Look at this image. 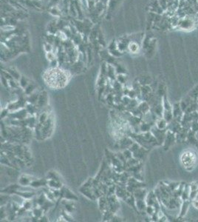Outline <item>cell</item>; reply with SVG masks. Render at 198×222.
Wrapping results in <instances>:
<instances>
[{
    "label": "cell",
    "mask_w": 198,
    "mask_h": 222,
    "mask_svg": "<svg viewBox=\"0 0 198 222\" xmlns=\"http://www.w3.org/2000/svg\"><path fill=\"white\" fill-rule=\"evenodd\" d=\"M197 160V154L192 149H187L184 150L180 155L181 164L188 171H191L195 168Z\"/></svg>",
    "instance_id": "1"
},
{
    "label": "cell",
    "mask_w": 198,
    "mask_h": 222,
    "mask_svg": "<svg viewBox=\"0 0 198 222\" xmlns=\"http://www.w3.org/2000/svg\"><path fill=\"white\" fill-rule=\"evenodd\" d=\"M64 74H65L62 72V70H55V69L50 70V72L45 76V78L47 79V82H48L47 84L50 85H52L54 87L63 86L67 82V76H64L62 77L59 76H62Z\"/></svg>",
    "instance_id": "2"
},
{
    "label": "cell",
    "mask_w": 198,
    "mask_h": 222,
    "mask_svg": "<svg viewBox=\"0 0 198 222\" xmlns=\"http://www.w3.org/2000/svg\"><path fill=\"white\" fill-rule=\"evenodd\" d=\"M183 110L181 108V106H180V104L177 103V104H175L174 105V107L172 108V113H173V117L175 119L178 120L179 119L180 120H181L183 116Z\"/></svg>",
    "instance_id": "3"
},
{
    "label": "cell",
    "mask_w": 198,
    "mask_h": 222,
    "mask_svg": "<svg viewBox=\"0 0 198 222\" xmlns=\"http://www.w3.org/2000/svg\"><path fill=\"white\" fill-rule=\"evenodd\" d=\"M190 204V202L188 200H185V201H183L182 205H181V207H180V217L183 218V216H185L186 214L187 213L188 210V206Z\"/></svg>",
    "instance_id": "4"
},
{
    "label": "cell",
    "mask_w": 198,
    "mask_h": 222,
    "mask_svg": "<svg viewBox=\"0 0 198 222\" xmlns=\"http://www.w3.org/2000/svg\"><path fill=\"white\" fill-rule=\"evenodd\" d=\"M167 125L168 121H166L164 118L160 119L157 121V127H158V129L161 130H164L166 128Z\"/></svg>",
    "instance_id": "5"
},
{
    "label": "cell",
    "mask_w": 198,
    "mask_h": 222,
    "mask_svg": "<svg viewBox=\"0 0 198 222\" xmlns=\"http://www.w3.org/2000/svg\"><path fill=\"white\" fill-rule=\"evenodd\" d=\"M189 186H190L191 191H198V182L197 181L192 182Z\"/></svg>",
    "instance_id": "6"
},
{
    "label": "cell",
    "mask_w": 198,
    "mask_h": 222,
    "mask_svg": "<svg viewBox=\"0 0 198 222\" xmlns=\"http://www.w3.org/2000/svg\"><path fill=\"white\" fill-rule=\"evenodd\" d=\"M192 205H193L194 207L198 210V200H193V201H192Z\"/></svg>",
    "instance_id": "7"
}]
</instances>
